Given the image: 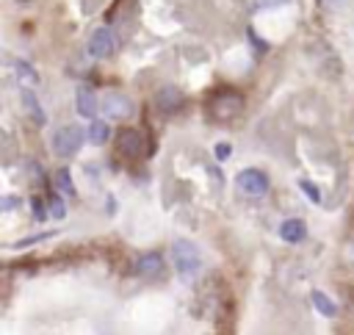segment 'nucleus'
Wrapping results in <instances>:
<instances>
[{
  "instance_id": "obj_8",
  "label": "nucleus",
  "mask_w": 354,
  "mask_h": 335,
  "mask_svg": "<svg viewBox=\"0 0 354 335\" xmlns=\"http://www.w3.org/2000/svg\"><path fill=\"white\" fill-rule=\"evenodd\" d=\"M241 108H244V100H241L238 94H222V97H216V103H214V114H216V119H222V122L238 116Z\"/></svg>"
},
{
  "instance_id": "obj_6",
  "label": "nucleus",
  "mask_w": 354,
  "mask_h": 335,
  "mask_svg": "<svg viewBox=\"0 0 354 335\" xmlns=\"http://www.w3.org/2000/svg\"><path fill=\"white\" fill-rule=\"evenodd\" d=\"M75 108H78V114L83 116V119H94V114L100 111V100H97V94H94V89H89V86H78V92H75Z\"/></svg>"
},
{
  "instance_id": "obj_3",
  "label": "nucleus",
  "mask_w": 354,
  "mask_h": 335,
  "mask_svg": "<svg viewBox=\"0 0 354 335\" xmlns=\"http://www.w3.org/2000/svg\"><path fill=\"white\" fill-rule=\"evenodd\" d=\"M114 48H116V37H114V31L111 28H94L92 31V37H89V42H86V53L92 56V59H105V56H111L114 53Z\"/></svg>"
},
{
  "instance_id": "obj_19",
  "label": "nucleus",
  "mask_w": 354,
  "mask_h": 335,
  "mask_svg": "<svg viewBox=\"0 0 354 335\" xmlns=\"http://www.w3.org/2000/svg\"><path fill=\"white\" fill-rule=\"evenodd\" d=\"M50 214H53V219H64L67 208H64V200H61V197H53V200H50Z\"/></svg>"
},
{
  "instance_id": "obj_12",
  "label": "nucleus",
  "mask_w": 354,
  "mask_h": 335,
  "mask_svg": "<svg viewBox=\"0 0 354 335\" xmlns=\"http://www.w3.org/2000/svg\"><path fill=\"white\" fill-rule=\"evenodd\" d=\"M14 72H17V81L25 86V89H37L39 86V72L31 67V61H25V59H20V61H14Z\"/></svg>"
},
{
  "instance_id": "obj_18",
  "label": "nucleus",
  "mask_w": 354,
  "mask_h": 335,
  "mask_svg": "<svg viewBox=\"0 0 354 335\" xmlns=\"http://www.w3.org/2000/svg\"><path fill=\"white\" fill-rule=\"evenodd\" d=\"M214 155H216V161H227V158L233 155V147H230L227 141H219V144L214 147Z\"/></svg>"
},
{
  "instance_id": "obj_13",
  "label": "nucleus",
  "mask_w": 354,
  "mask_h": 335,
  "mask_svg": "<svg viewBox=\"0 0 354 335\" xmlns=\"http://www.w3.org/2000/svg\"><path fill=\"white\" fill-rule=\"evenodd\" d=\"M155 100H158V105L163 108V111H174L177 105H180V100H183V94L177 92L174 86H163V89H158V94H155Z\"/></svg>"
},
{
  "instance_id": "obj_17",
  "label": "nucleus",
  "mask_w": 354,
  "mask_h": 335,
  "mask_svg": "<svg viewBox=\"0 0 354 335\" xmlns=\"http://www.w3.org/2000/svg\"><path fill=\"white\" fill-rule=\"evenodd\" d=\"M299 189L304 192V197L313 203V205H321V189L313 183V181H307V178H302L299 181Z\"/></svg>"
},
{
  "instance_id": "obj_14",
  "label": "nucleus",
  "mask_w": 354,
  "mask_h": 335,
  "mask_svg": "<svg viewBox=\"0 0 354 335\" xmlns=\"http://www.w3.org/2000/svg\"><path fill=\"white\" fill-rule=\"evenodd\" d=\"M108 133H111V128H108L105 119H92L89 128H86V141L89 144H105Z\"/></svg>"
},
{
  "instance_id": "obj_22",
  "label": "nucleus",
  "mask_w": 354,
  "mask_h": 335,
  "mask_svg": "<svg viewBox=\"0 0 354 335\" xmlns=\"http://www.w3.org/2000/svg\"><path fill=\"white\" fill-rule=\"evenodd\" d=\"M324 3H326L332 12H337V9H343V6L348 3V0H324Z\"/></svg>"
},
{
  "instance_id": "obj_24",
  "label": "nucleus",
  "mask_w": 354,
  "mask_h": 335,
  "mask_svg": "<svg viewBox=\"0 0 354 335\" xmlns=\"http://www.w3.org/2000/svg\"><path fill=\"white\" fill-rule=\"evenodd\" d=\"M105 208H108V214H114V211H116V203L108 197V200H105Z\"/></svg>"
},
{
  "instance_id": "obj_15",
  "label": "nucleus",
  "mask_w": 354,
  "mask_h": 335,
  "mask_svg": "<svg viewBox=\"0 0 354 335\" xmlns=\"http://www.w3.org/2000/svg\"><path fill=\"white\" fill-rule=\"evenodd\" d=\"M310 299H313V305H315V310H318L321 316H326V318L337 316V305H335L324 291H313V294H310Z\"/></svg>"
},
{
  "instance_id": "obj_10",
  "label": "nucleus",
  "mask_w": 354,
  "mask_h": 335,
  "mask_svg": "<svg viewBox=\"0 0 354 335\" xmlns=\"http://www.w3.org/2000/svg\"><path fill=\"white\" fill-rule=\"evenodd\" d=\"M136 274L138 277H158V274H163V258H160V252H144L136 261Z\"/></svg>"
},
{
  "instance_id": "obj_21",
  "label": "nucleus",
  "mask_w": 354,
  "mask_h": 335,
  "mask_svg": "<svg viewBox=\"0 0 354 335\" xmlns=\"http://www.w3.org/2000/svg\"><path fill=\"white\" fill-rule=\"evenodd\" d=\"M25 166H28V175H31V181H39V163L37 161H25Z\"/></svg>"
},
{
  "instance_id": "obj_11",
  "label": "nucleus",
  "mask_w": 354,
  "mask_h": 335,
  "mask_svg": "<svg viewBox=\"0 0 354 335\" xmlns=\"http://www.w3.org/2000/svg\"><path fill=\"white\" fill-rule=\"evenodd\" d=\"M280 236L288 244H302L307 238V225L302 219H288V222L280 225Z\"/></svg>"
},
{
  "instance_id": "obj_9",
  "label": "nucleus",
  "mask_w": 354,
  "mask_h": 335,
  "mask_svg": "<svg viewBox=\"0 0 354 335\" xmlns=\"http://www.w3.org/2000/svg\"><path fill=\"white\" fill-rule=\"evenodd\" d=\"M116 147L125 152V155H138L141 152V147H144V139H141V133L136 130V128H125V130H119V136H116Z\"/></svg>"
},
{
  "instance_id": "obj_5",
  "label": "nucleus",
  "mask_w": 354,
  "mask_h": 335,
  "mask_svg": "<svg viewBox=\"0 0 354 335\" xmlns=\"http://www.w3.org/2000/svg\"><path fill=\"white\" fill-rule=\"evenodd\" d=\"M236 186L244 194H249V197H263L271 183H269V175L266 172H260V170H244V172H238Z\"/></svg>"
},
{
  "instance_id": "obj_2",
  "label": "nucleus",
  "mask_w": 354,
  "mask_h": 335,
  "mask_svg": "<svg viewBox=\"0 0 354 335\" xmlns=\"http://www.w3.org/2000/svg\"><path fill=\"white\" fill-rule=\"evenodd\" d=\"M83 141H86V130L81 125H64V128H59L53 133L50 147H53V152L59 158H70V155H75L81 150Z\"/></svg>"
},
{
  "instance_id": "obj_1",
  "label": "nucleus",
  "mask_w": 354,
  "mask_h": 335,
  "mask_svg": "<svg viewBox=\"0 0 354 335\" xmlns=\"http://www.w3.org/2000/svg\"><path fill=\"white\" fill-rule=\"evenodd\" d=\"M171 261H174V269L180 277H194L200 269H202V255L197 250V244H191L189 238H177L171 244Z\"/></svg>"
},
{
  "instance_id": "obj_7",
  "label": "nucleus",
  "mask_w": 354,
  "mask_h": 335,
  "mask_svg": "<svg viewBox=\"0 0 354 335\" xmlns=\"http://www.w3.org/2000/svg\"><path fill=\"white\" fill-rule=\"evenodd\" d=\"M20 103H23V111L31 116V122L34 125H48V114H45V108H42V103H39V97L34 94V89H23L20 92Z\"/></svg>"
},
{
  "instance_id": "obj_4",
  "label": "nucleus",
  "mask_w": 354,
  "mask_h": 335,
  "mask_svg": "<svg viewBox=\"0 0 354 335\" xmlns=\"http://www.w3.org/2000/svg\"><path fill=\"white\" fill-rule=\"evenodd\" d=\"M100 108H103L105 119H127L136 105H133V100H130L127 94H122V92H108V94L103 97Z\"/></svg>"
},
{
  "instance_id": "obj_16",
  "label": "nucleus",
  "mask_w": 354,
  "mask_h": 335,
  "mask_svg": "<svg viewBox=\"0 0 354 335\" xmlns=\"http://www.w3.org/2000/svg\"><path fill=\"white\" fill-rule=\"evenodd\" d=\"M56 189H59V194H67V197L78 194V189H75V181H72V172H70V170H59V172H56Z\"/></svg>"
},
{
  "instance_id": "obj_20",
  "label": "nucleus",
  "mask_w": 354,
  "mask_h": 335,
  "mask_svg": "<svg viewBox=\"0 0 354 335\" xmlns=\"http://www.w3.org/2000/svg\"><path fill=\"white\" fill-rule=\"evenodd\" d=\"M288 0H258V9H271V6H282Z\"/></svg>"
},
{
  "instance_id": "obj_23",
  "label": "nucleus",
  "mask_w": 354,
  "mask_h": 335,
  "mask_svg": "<svg viewBox=\"0 0 354 335\" xmlns=\"http://www.w3.org/2000/svg\"><path fill=\"white\" fill-rule=\"evenodd\" d=\"M34 219H39V222L48 219V208H42V205L37 203V205H34Z\"/></svg>"
}]
</instances>
